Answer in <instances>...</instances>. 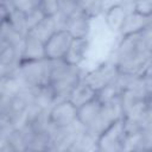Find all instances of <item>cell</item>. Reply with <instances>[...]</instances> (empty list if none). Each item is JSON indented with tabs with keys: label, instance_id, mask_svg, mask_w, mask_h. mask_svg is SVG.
<instances>
[{
	"label": "cell",
	"instance_id": "1",
	"mask_svg": "<svg viewBox=\"0 0 152 152\" xmlns=\"http://www.w3.org/2000/svg\"><path fill=\"white\" fill-rule=\"evenodd\" d=\"M151 52L152 26L142 32L119 38L110 59L119 72L139 76L151 65Z\"/></svg>",
	"mask_w": 152,
	"mask_h": 152
},
{
	"label": "cell",
	"instance_id": "2",
	"mask_svg": "<svg viewBox=\"0 0 152 152\" xmlns=\"http://www.w3.org/2000/svg\"><path fill=\"white\" fill-rule=\"evenodd\" d=\"M83 70L80 65H71L64 59L51 61L49 88L52 93L53 103L68 100L70 91L82 80Z\"/></svg>",
	"mask_w": 152,
	"mask_h": 152
},
{
	"label": "cell",
	"instance_id": "3",
	"mask_svg": "<svg viewBox=\"0 0 152 152\" xmlns=\"http://www.w3.org/2000/svg\"><path fill=\"white\" fill-rule=\"evenodd\" d=\"M51 70V61L50 59H40L32 62H20L14 72L19 77L20 82L26 88H36L49 84Z\"/></svg>",
	"mask_w": 152,
	"mask_h": 152
},
{
	"label": "cell",
	"instance_id": "4",
	"mask_svg": "<svg viewBox=\"0 0 152 152\" xmlns=\"http://www.w3.org/2000/svg\"><path fill=\"white\" fill-rule=\"evenodd\" d=\"M125 127L122 118L109 125L96 139V151L122 152L125 140Z\"/></svg>",
	"mask_w": 152,
	"mask_h": 152
},
{
	"label": "cell",
	"instance_id": "5",
	"mask_svg": "<svg viewBox=\"0 0 152 152\" xmlns=\"http://www.w3.org/2000/svg\"><path fill=\"white\" fill-rule=\"evenodd\" d=\"M119 71L115 66V64L112 62V59H107L102 63H100L96 68L83 72L82 76V81L84 83H87L89 87H91L95 91L102 89L103 87L112 84L116 76H118Z\"/></svg>",
	"mask_w": 152,
	"mask_h": 152
},
{
	"label": "cell",
	"instance_id": "6",
	"mask_svg": "<svg viewBox=\"0 0 152 152\" xmlns=\"http://www.w3.org/2000/svg\"><path fill=\"white\" fill-rule=\"evenodd\" d=\"M77 121V108L69 101L63 100L53 103L48 110L50 128H65Z\"/></svg>",
	"mask_w": 152,
	"mask_h": 152
},
{
	"label": "cell",
	"instance_id": "7",
	"mask_svg": "<svg viewBox=\"0 0 152 152\" xmlns=\"http://www.w3.org/2000/svg\"><path fill=\"white\" fill-rule=\"evenodd\" d=\"M121 118H122V110H121V106H120V101H119V96H118L115 100L103 103L101 106V109H100L96 119L86 131L89 134L97 138L109 125H112L114 121H116L118 119H121Z\"/></svg>",
	"mask_w": 152,
	"mask_h": 152
},
{
	"label": "cell",
	"instance_id": "8",
	"mask_svg": "<svg viewBox=\"0 0 152 152\" xmlns=\"http://www.w3.org/2000/svg\"><path fill=\"white\" fill-rule=\"evenodd\" d=\"M72 36L65 30H56L49 39L44 43L45 58L50 61H59L64 59L69 46L71 44Z\"/></svg>",
	"mask_w": 152,
	"mask_h": 152
},
{
	"label": "cell",
	"instance_id": "9",
	"mask_svg": "<svg viewBox=\"0 0 152 152\" xmlns=\"http://www.w3.org/2000/svg\"><path fill=\"white\" fill-rule=\"evenodd\" d=\"M91 21L93 19L78 8L68 17L65 30L72 36V38L89 37L91 31Z\"/></svg>",
	"mask_w": 152,
	"mask_h": 152
},
{
	"label": "cell",
	"instance_id": "10",
	"mask_svg": "<svg viewBox=\"0 0 152 152\" xmlns=\"http://www.w3.org/2000/svg\"><path fill=\"white\" fill-rule=\"evenodd\" d=\"M151 18H152V15L151 17L141 15V14L134 12V11L128 12L125 17V20L121 25V28H120L119 33H118L119 38L142 32L145 28L152 26V19Z\"/></svg>",
	"mask_w": 152,
	"mask_h": 152
},
{
	"label": "cell",
	"instance_id": "11",
	"mask_svg": "<svg viewBox=\"0 0 152 152\" xmlns=\"http://www.w3.org/2000/svg\"><path fill=\"white\" fill-rule=\"evenodd\" d=\"M45 58V50H44V43L36 38L34 36L27 33L21 44V51H20V62H32V61H40ZM18 63V64H19Z\"/></svg>",
	"mask_w": 152,
	"mask_h": 152
},
{
	"label": "cell",
	"instance_id": "12",
	"mask_svg": "<svg viewBox=\"0 0 152 152\" xmlns=\"http://www.w3.org/2000/svg\"><path fill=\"white\" fill-rule=\"evenodd\" d=\"M91 40L89 37L72 38L69 50L64 57V61L71 65H80L86 61L88 51L90 50Z\"/></svg>",
	"mask_w": 152,
	"mask_h": 152
},
{
	"label": "cell",
	"instance_id": "13",
	"mask_svg": "<svg viewBox=\"0 0 152 152\" xmlns=\"http://www.w3.org/2000/svg\"><path fill=\"white\" fill-rule=\"evenodd\" d=\"M152 148V127L133 134H126L124 151H150Z\"/></svg>",
	"mask_w": 152,
	"mask_h": 152
},
{
	"label": "cell",
	"instance_id": "14",
	"mask_svg": "<svg viewBox=\"0 0 152 152\" xmlns=\"http://www.w3.org/2000/svg\"><path fill=\"white\" fill-rule=\"evenodd\" d=\"M127 13L128 12L126 11V8L122 5L113 6V7L108 8V10H106L102 14H103L104 25L108 28V31L112 32V33H116L118 34Z\"/></svg>",
	"mask_w": 152,
	"mask_h": 152
},
{
	"label": "cell",
	"instance_id": "15",
	"mask_svg": "<svg viewBox=\"0 0 152 152\" xmlns=\"http://www.w3.org/2000/svg\"><path fill=\"white\" fill-rule=\"evenodd\" d=\"M96 96V91L89 87L87 83H84L82 80L74 87V89L70 91L68 100L76 107L80 108L81 106L86 104L87 102L91 101L93 99H95Z\"/></svg>",
	"mask_w": 152,
	"mask_h": 152
},
{
	"label": "cell",
	"instance_id": "16",
	"mask_svg": "<svg viewBox=\"0 0 152 152\" xmlns=\"http://www.w3.org/2000/svg\"><path fill=\"white\" fill-rule=\"evenodd\" d=\"M101 106H102V103L95 97L91 101H89L86 104L77 108V122L87 129L96 119V116L101 109Z\"/></svg>",
	"mask_w": 152,
	"mask_h": 152
},
{
	"label": "cell",
	"instance_id": "17",
	"mask_svg": "<svg viewBox=\"0 0 152 152\" xmlns=\"http://www.w3.org/2000/svg\"><path fill=\"white\" fill-rule=\"evenodd\" d=\"M25 13H23L19 10L12 8L11 11H8L7 15H6V21L11 25V27L23 38L27 34V28H26V20H25Z\"/></svg>",
	"mask_w": 152,
	"mask_h": 152
},
{
	"label": "cell",
	"instance_id": "18",
	"mask_svg": "<svg viewBox=\"0 0 152 152\" xmlns=\"http://www.w3.org/2000/svg\"><path fill=\"white\" fill-rule=\"evenodd\" d=\"M56 25H55V21H53V18H48L45 17L37 26H34L31 31H28L27 33L34 36L36 38H38L39 40H42L43 43H45L49 37L56 31Z\"/></svg>",
	"mask_w": 152,
	"mask_h": 152
},
{
	"label": "cell",
	"instance_id": "19",
	"mask_svg": "<svg viewBox=\"0 0 152 152\" xmlns=\"http://www.w3.org/2000/svg\"><path fill=\"white\" fill-rule=\"evenodd\" d=\"M120 94V90L116 88V86L114 84V82L112 84H108L106 87H103L102 89L96 91V99L103 104L107 102H110L113 100H115Z\"/></svg>",
	"mask_w": 152,
	"mask_h": 152
},
{
	"label": "cell",
	"instance_id": "20",
	"mask_svg": "<svg viewBox=\"0 0 152 152\" xmlns=\"http://www.w3.org/2000/svg\"><path fill=\"white\" fill-rule=\"evenodd\" d=\"M38 8L44 17L52 18L59 12V0H39Z\"/></svg>",
	"mask_w": 152,
	"mask_h": 152
},
{
	"label": "cell",
	"instance_id": "21",
	"mask_svg": "<svg viewBox=\"0 0 152 152\" xmlns=\"http://www.w3.org/2000/svg\"><path fill=\"white\" fill-rule=\"evenodd\" d=\"M132 11L141 15L151 17L152 15V0H133Z\"/></svg>",
	"mask_w": 152,
	"mask_h": 152
},
{
	"label": "cell",
	"instance_id": "22",
	"mask_svg": "<svg viewBox=\"0 0 152 152\" xmlns=\"http://www.w3.org/2000/svg\"><path fill=\"white\" fill-rule=\"evenodd\" d=\"M25 17H26L25 20H26V28H27V32L31 31L34 26H37V25L45 18L44 14L42 13V11H40L38 7H36V8L32 10L31 12L26 13Z\"/></svg>",
	"mask_w": 152,
	"mask_h": 152
},
{
	"label": "cell",
	"instance_id": "23",
	"mask_svg": "<svg viewBox=\"0 0 152 152\" xmlns=\"http://www.w3.org/2000/svg\"><path fill=\"white\" fill-rule=\"evenodd\" d=\"M11 1L13 8L21 11L25 14L38 7V2H39V0H11Z\"/></svg>",
	"mask_w": 152,
	"mask_h": 152
},
{
	"label": "cell",
	"instance_id": "24",
	"mask_svg": "<svg viewBox=\"0 0 152 152\" xmlns=\"http://www.w3.org/2000/svg\"><path fill=\"white\" fill-rule=\"evenodd\" d=\"M125 0H101V8H102V13L113 7V6H118V5H122Z\"/></svg>",
	"mask_w": 152,
	"mask_h": 152
}]
</instances>
